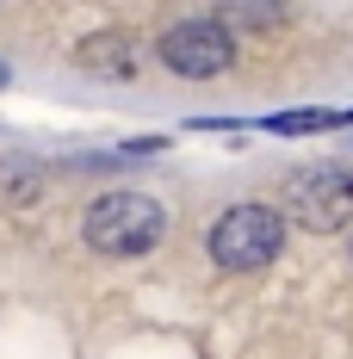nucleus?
<instances>
[{"label": "nucleus", "instance_id": "8", "mask_svg": "<svg viewBox=\"0 0 353 359\" xmlns=\"http://www.w3.org/2000/svg\"><path fill=\"white\" fill-rule=\"evenodd\" d=\"M347 254H353V248H347Z\"/></svg>", "mask_w": 353, "mask_h": 359}, {"label": "nucleus", "instance_id": "2", "mask_svg": "<svg viewBox=\"0 0 353 359\" xmlns=\"http://www.w3.org/2000/svg\"><path fill=\"white\" fill-rule=\"evenodd\" d=\"M279 223L291 229H310V236H335L353 223V168L341 161H304L279 180V198H273Z\"/></svg>", "mask_w": 353, "mask_h": 359}, {"label": "nucleus", "instance_id": "6", "mask_svg": "<svg viewBox=\"0 0 353 359\" xmlns=\"http://www.w3.org/2000/svg\"><path fill=\"white\" fill-rule=\"evenodd\" d=\"M353 124V111H273V118H260V130H273V137H310V130H341Z\"/></svg>", "mask_w": 353, "mask_h": 359}, {"label": "nucleus", "instance_id": "1", "mask_svg": "<svg viewBox=\"0 0 353 359\" xmlns=\"http://www.w3.org/2000/svg\"><path fill=\"white\" fill-rule=\"evenodd\" d=\"M161 236H168V205L155 192H137V186L100 192L81 211V242L106 260H142Z\"/></svg>", "mask_w": 353, "mask_h": 359}, {"label": "nucleus", "instance_id": "5", "mask_svg": "<svg viewBox=\"0 0 353 359\" xmlns=\"http://www.w3.org/2000/svg\"><path fill=\"white\" fill-rule=\"evenodd\" d=\"M74 62L87 74H106V81H124V74L137 69V56H131V37L124 32H93L81 50H74Z\"/></svg>", "mask_w": 353, "mask_h": 359}, {"label": "nucleus", "instance_id": "3", "mask_svg": "<svg viewBox=\"0 0 353 359\" xmlns=\"http://www.w3.org/2000/svg\"><path fill=\"white\" fill-rule=\"evenodd\" d=\"M279 248H285V223L260 198H242V205L217 211L211 229H205V260L223 266V273H260V266L279 260Z\"/></svg>", "mask_w": 353, "mask_h": 359}, {"label": "nucleus", "instance_id": "7", "mask_svg": "<svg viewBox=\"0 0 353 359\" xmlns=\"http://www.w3.org/2000/svg\"><path fill=\"white\" fill-rule=\"evenodd\" d=\"M6 81H13V69H6V62H0V87H6Z\"/></svg>", "mask_w": 353, "mask_h": 359}, {"label": "nucleus", "instance_id": "4", "mask_svg": "<svg viewBox=\"0 0 353 359\" xmlns=\"http://www.w3.org/2000/svg\"><path fill=\"white\" fill-rule=\"evenodd\" d=\"M155 56L180 81H211V74L236 69V32L217 13H192V19H174L168 32L155 37Z\"/></svg>", "mask_w": 353, "mask_h": 359}]
</instances>
